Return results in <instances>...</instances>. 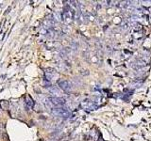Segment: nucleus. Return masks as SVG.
Wrapping results in <instances>:
<instances>
[{
	"label": "nucleus",
	"instance_id": "f257e3e1",
	"mask_svg": "<svg viewBox=\"0 0 151 141\" xmlns=\"http://www.w3.org/2000/svg\"><path fill=\"white\" fill-rule=\"evenodd\" d=\"M51 112L53 113V115L60 117V118H63V119H68L71 115V112L67 107L63 106H55V107H51Z\"/></svg>",
	"mask_w": 151,
	"mask_h": 141
},
{
	"label": "nucleus",
	"instance_id": "f03ea898",
	"mask_svg": "<svg viewBox=\"0 0 151 141\" xmlns=\"http://www.w3.org/2000/svg\"><path fill=\"white\" fill-rule=\"evenodd\" d=\"M48 101L50 103L54 105L55 106H63L65 105L66 100L61 97H57V96H51L48 98Z\"/></svg>",
	"mask_w": 151,
	"mask_h": 141
},
{
	"label": "nucleus",
	"instance_id": "7ed1b4c3",
	"mask_svg": "<svg viewBox=\"0 0 151 141\" xmlns=\"http://www.w3.org/2000/svg\"><path fill=\"white\" fill-rule=\"evenodd\" d=\"M57 76V72H56V70L54 69H52V68H48V69H46L45 70V81H48L49 83L52 81V80L54 79V77Z\"/></svg>",
	"mask_w": 151,
	"mask_h": 141
},
{
	"label": "nucleus",
	"instance_id": "20e7f679",
	"mask_svg": "<svg viewBox=\"0 0 151 141\" xmlns=\"http://www.w3.org/2000/svg\"><path fill=\"white\" fill-rule=\"evenodd\" d=\"M59 87L65 92H69L72 89V84H71L68 80H60L58 82Z\"/></svg>",
	"mask_w": 151,
	"mask_h": 141
},
{
	"label": "nucleus",
	"instance_id": "39448f33",
	"mask_svg": "<svg viewBox=\"0 0 151 141\" xmlns=\"http://www.w3.org/2000/svg\"><path fill=\"white\" fill-rule=\"evenodd\" d=\"M26 103L28 107L33 108V107H34V105H35V102L33 101V99H32L29 95H28V96L27 97V99H26Z\"/></svg>",
	"mask_w": 151,
	"mask_h": 141
}]
</instances>
